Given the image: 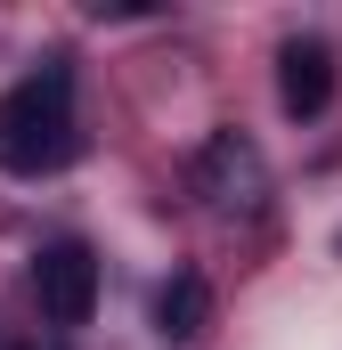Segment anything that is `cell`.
<instances>
[{
    "mask_svg": "<svg viewBox=\"0 0 342 350\" xmlns=\"http://www.w3.org/2000/svg\"><path fill=\"white\" fill-rule=\"evenodd\" d=\"M277 98H285V114H326L334 106V49L326 41H285L277 49Z\"/></svg>",
    "mask_w": 342,
    "mask_h": 350,
    "instance_id": "277c9868",
    "label": "cell"
},
{
    "mask_svg": "<svg viewBox=\"0 0 342 350\" xmlns=\"http://www.w3.org/2000/svg\"><path fill=\"white\" fill-rule=\"evenodd\" d=\"M155 326H163L171 342H196V334L212 326V285H204L196 269H179L163 293H155Z\"/></svg>",
    "mask_w": 342,
    "mask_h": 350,
    "instance_id": "5b68a950",
    "label": "cell"
},
{
    "mask_svg": "<svg viewBox=\"0 0 342 350\" xmlns=\"http://www.w3.org/2000/svg\"><path fill=\"white\" fill-rule=\"evenodd\" d=\"M196 196L212 204V212H261L269 204V163H261V147L245 131H212L204 147H196Z\"/></svg>",
    "mask_w": 342,
    "mask_h": 350,
    "instance_id": "7a4b0ae2",
    "label": "cell"
},
{
    "mask_svg": "<svg viewBox=\"0 0 342 350\" xmlns=\"http://www.w3.org/2000/svg\"><path fill=\"white\" fill-rule=\"evenodd\" d=\"M74 74L49 57L33 82H16L0 98V172L16 179H41L57 172V163H74Z\"/></svg>",
    "mask_w": 342,
    "mask_h": 350,
    "instance_id": "6da1fadb",
    "label": "cell"
},
{
    "mask_svg": "<svg viewBox=\"0 0 342 350\" xmlns=\"http://www.w3.org/2000/svg\"><path fill=\"white\" fill-rule=\"evenodd\" d=\"M33 301H41L49 326H82L90 301H98V261H90V245H49V253L33 261Z\"/></svg>",
    "mask_w": 342,
    "mask_h": 350,
    "instance_id": "3957f363",
    "label": "cell"
}]
</instances>
